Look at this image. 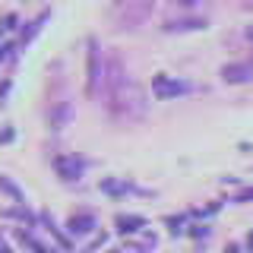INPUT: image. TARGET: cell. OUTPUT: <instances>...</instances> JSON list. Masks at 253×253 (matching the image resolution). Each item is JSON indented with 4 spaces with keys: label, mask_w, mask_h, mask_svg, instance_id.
I'll return each instance as SVG.
<instances>
[{
    "label": "cell",
    "mask_w": 253,
    "mask_h": 253,
    "mask_svg": "<svg viewBox=\"0 0 253 253\" xmlns=\"http://www.w3.org/2000/svg\"><path fill=\"white\" fill-rule=\"evenodd\" d=\"M108 98H111V108H114L121 117H126V121H130V117H142V114H146L142 89H139L136 83H130V79H126V83H124L117 92H111Z\"/></svg>",
    "instance_id": "6da1fadb"
},
{
    "label": "cell",
    "mask_w": 253,
    "mask_h": 253,
    "mask_svg": "<svg viewBox=\"0 0 253 253\" xmlns=\"http://www.w3.org/2000/svg\"><path fill=\"white\" fill-rule=\"evenodd\" d=\"M193 85L190 83H180V79H171V76H165V73H158L152 79V92H155V98L158 101H168V98H177V95H184L190 92Z\"/></svg>",
    "instance_id": "7a4b0ae2"
},
{
    "label": "cell",
    "mask_w": 253,
    "mask_h": 253,
    "mask_svg": "<svg viewBox=\"0 0 253 253\" xmlns=\"http://www.w3.org/2000/svg\"><path fill=\"white\" fill-rule=\"evenodd\" d=\"M101 79H105V70H101V51H98V42H89V95L92 92H98V85H101Z\"/></svg>",
    "instance_id": "3957f363"
},
{
    "label": "cell",
    "mask_w": 253,
    "mask_h": 253,
    "mask_svg": "<svg viewBox=\"0 0 253 253\" xmlns=\"http://www.w3.org/2000/svg\"><path fill=\"white\" fill-rule=\"evenodd\" d=\"M221 79H225V83H250L253 79V63L247 60H237V63H225V67H221Z\"/></svg>",
    "instance_id": "277c9868"
},
{
    "label": "cell",
    "mask_w": 253,
    "mask_h": 253,
    "mask_svg": "<svg viewBox=\"0 0 253 253\" xmlns=\"http://www.w3.org/2000/svg\"><path fill=\"white\" fill-rule=\"evenodd\" d=\"M54 168H57V174H60L63 180H79V177H83L85 162H83V158L67 155V158H57V162H54Z\"/></svg>",
    "instance_id": "5b68a950"
},
{
    "label": "cell",
    "mask_w": 253,
    "mask_h": 253,
    "mask_svg": "<svg viewBox=\"0 0 253 253\" xmlns=\"http://www.w3.org/2000/svg\"><path fill=\"white\" fill-rule=\"evenodd\" d=\"M149 10H152L149 3H130V6H124V19H121V22H124V29L139 26V22L149 16Z\"/></svg>",
    "instance_id": "8992f818"
},
{
    "label": "cell",
    "mask_w": 253,
    "mask_h": 253,
    "mask_svg": "<svg viewBox=\"0 0 253 253\" xmlns=\"http://www.w3.org/2000/svg\"><path fill=\"white\" fill-rule=\"evenodd\" d=\"M114 225H117L121 234H133V231H142V228H146V218L142 215H117Z\"/></svg>",
    "instance_id": "52a82bcc"
},
{
    "label": "cell",
    "mask_w": 253,
    "mask_h": 253,
    "mask_svg": "<svg viewBox=\"0 0 253 253\" xmlns=\"http://www.w3.org/2000/svg\"><path fill=\"white\" fill-rule=\"evenodd\" d=\"M67 228L73 234H85V231H92V228H95V215H73V218L67 221Z\"/></svg>",
    "instance_id": "ba28073f"
},
{
    "label": "cell",
    "mask_w": 253,
    "mask_h": 253,
    "mask_svg": "<svg viewBox=\"0 0 253 253\" xmlns=\"http://www.w3.org/2000/svg\"><path fill=\"white\" fill-rule=\"evenodd\" d=\"M206 19H177V22H165V32H190V29H203Z\"/></svg>",
    "instance_id": "9c48e42d"
},
{
    "label": "cell",
    "mask_w": 253,
    "mask_h": 253,
    "mask_svg": "<svg viewBox=\"0 0 253 253\" xmlns=\"http://www.w3.org/2000/svg\"><path fill=\"white\" fill-rule=\"evenodd\" d=\"M70 117H73V108H70V105H63V108L57 111V114H54V117H51V126H54V130H60V126H63V124H67V121H70Z\"/></svg>",
    "instance_id": "30bf717a"
},
{
    "label": "cell",
    "mask_w": 253,
    "mask_h": 253,
    "mask_svg": "<svg viewBox=\"0 0 253 253\" xmlns=\"http://www.w3.org/2000/svg\"><path fill=\"white\" fill-rule=\"evenodd\" d=\"M101 190H105V193H111V196H121V193H126V184H117V180H101Z\"/></svg>",
    "instance_id": "8fae6325"
},
{
    "label": "cell",
    "mask_w": 253,
    "mask_h": 253,
    "mask_svg": "<svg viewBox=\"0 0 253 253\" xmlns=\"http://www.w3.org/2000/svg\"><path fill=\"white\" fill-rule=\"evenodd\" d=\"M253 200V187H247V190H241V193L234 196V203H250Z\"/></svg>",
    "instance_id": "7c38bea8"
},
{
    "label": "cell",
    "mask_w": 253,
    "mask_h": 253,
    "mask_svg": "<svg viewBox=\"0 0 253 253\" xmlns=\"http://www.w3.org/2000/svg\"><path fill=\"white\" fill-rule=\"evenodd\" d=\"M10 136H13V130H0V142H6Z\"/></svg>",
    "instance_id": "4fadbf2b"
},
{
    "label": "cell",
    "mask_w": 253,
    "mask_h": 253,
    "mask_svg": "<svg viewBox=\"0 0 253 253\" xmlns=\"http://www.w3.org/2000/svg\"><path fill=\"white\" fill-rule=\"evenodd\" d=\"M225 253H241V247H234V244H228V247H225Z\"/></svg>",
    "instance_id": "5bb4252c"
},
{
    "label": "cell",
    "mask_w": 253,
    "mask_h": 253,
    "mask_svg": "<svg viewBox=\"0 0 253 253\" xmlns=\"http://www.w3.org/2000/svg\"><path fill=\"white\" fill-rule=\"evenodd\" d=\"M247 247H250V250H253V231H250V241H247Z\"/></svg>",
    "instance_id": "9a60e30c"
},
{
    "label": "cell",
    "mask_w": 253,
    "mask_h": 253,
    "mask_svg": "<svg viewBox=\"0 0 253 253\" xmlns=\"http://www.w3.org/2000/svg\"><path fill=\"white\" fill-rule=\"evenodd\" d=\"M247 38H250V42H253V26H250V29H247Z\"/></svg>",
    "instance_id": "2e32d148"
},
{
    "label": "cell",
    "mask_w": 253,
    "mask_h": 253,
    "mask_svg": "<svg viewBox=\"0 0 253 253\" xmlns=\"http://www.w3.org/2000/svg\"><path fill=\"white\" fill-rule=\"evenodd\" d=\"M114 253H124V250H114Z\"/></svg>",
    "instance_id": "e0dca14e"
},
{
    "label": "cell",
    "mask_w": 253,
    "mask_h": 253,
    "mask_svg": "<svg viewBox=\"0 0 253 253\" xmlns=\"http://www.w3.org/2000/svg\"><path fill=\"white\" fill-rule=\"evenodd\" d=\"M250 63H253V60H250Z\"/></svg>",
    "instance_id": "ac0fdd59"
}]
</instances>
